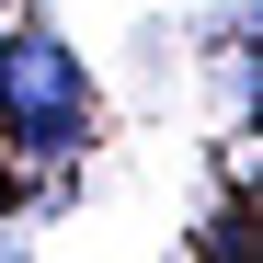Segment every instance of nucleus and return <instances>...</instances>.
<instances>
[{
	"label": "nucleus",
	"instance_id": "nucleus-1",
	"mask_svg": "<svg viewBox=\"0 0 263 263\" xmlns=\"http://www.w3.org/2000/svg\"><path fill=\"white\" fill-rule=\"evenodd\" d=\"M80 126H92V69L46 23H12L0 34V138L34 149V160H58V149H80Z\"/></svg>",
	"mask_w": 263,
	"mask_h": 263
},
{
	"label": "nucleus",
	"instance_id": "nucleus-2",
	"mask_svg": "<svg viewBox=\"0 0 263 263\" xmlns=\"http://www.w3.org/2000/svg\"><path fill=\"white\" fill-rule=\"evenodd\" d=\"M12 206H23V195H12V160H0V217H12Z\"/></svg>",
	"mask_w": 263,
	"mask_h": 263
}]
</instances>
